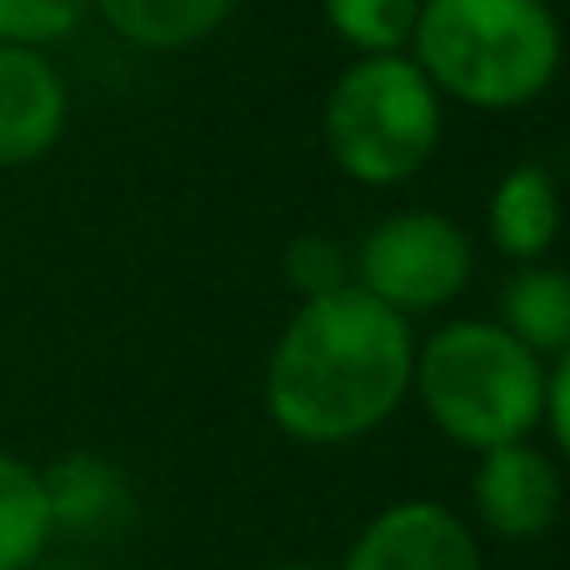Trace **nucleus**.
<instances>
[{
    "label": "nucleus",
    "instance_id": "dca6fc26",
    "mask_svg": "<svg viewBox=\"0 0 570 570\" xmlns=\"http://www.w3.org/2000/svg\"><path fill=\"white\" fill-rule=\"evenodd\" d=\"M281 276L301 301H315L351 285V256L331 236H295L281 256Z\"/></svg>",
    "mask_w": 570,
    "mask_h": 570
},
{
    "label": "nucleus",
    "instance_id": "7ed1b4c3",
    "mask_svg": "<svg viewBox=\"0 0 570 570\" xmlns=\"http://www.w3.org/2000/svg\"><path fill=\"white\" fill-rule=\"evenodd\" d=\"M411 391L445 441L485 455L535 435L546 415V361L495 321L465 315L415 345Z\"/></svg>",
    "mask_w": 570,
    "mask_h": 570
},
{
    "label": "nucleus",
    "instance_id": "f03ea898",
    "mask_svg": "<svg viewBox=\"0 0 570 570\" xmlns=\"http://www.w3.org/2000/svg\"><path fill=\"white\" fill-rule=\"evenodd\" d=\"M411 60L461 106L515 110L551 90L566 40L546 0H421Z\"/></svg>",
    "mask_w": 570,
    "mask_h": 570
},
{
    "label": "nucleus",
    "instance_id": "f8f14e48",
    "mask_svg": "<svg viewBox=\"0 0 570 570\" xmlns=\"http://www.w3.org/2000/svg\"><path fill=\"white\" fill-rule=\"evenodd\" d=\"M100 20L136 50H186L226 26L236 0H96Z\"/></svg>",
    "mask_w": 570,
    "mask_h": 570
},
{
    "label": "nucleus",
    "instance_id": "ddd939ff",
    "mask_svg": "<svg viewBox=\"0 0 570 570\" xmlns=\"http://www.w3.org/2000/svg\"><path fill=\"white\" fill-rule=\"evenodd\" d=\"M50 511L40 465L0 451V570H30L46 561L50 546Z\"/></svg>",
    "mask_w": 570,
    "mask_h": 570
},
{
    "label": "nucleus",
    "instance_id": "f3484780",
    "mask_svg": "<svg viewBox=\"0 0 570 570\" xmlns=\"http://www.w3.org/2000/svg\"><path fill=\"white\" fill-rule=\"evenodd\" d=\"M546 425H551L556 451L570 461V351L556 355V365L546 371Z\"/></svg>",
    "mask_w": 570,
    "mask_h": 570
},
{
    "label": "nucleus",
    "instance_id": "f257e3e1",
    "mask_svg": "<svg viewBox=\"0 0 570 570\" xmlns=\"http://www.w3.org/2000/svg\"><path fill=\"white\" fill-rule=\"evenodd\" d=\"M411 375V321L351 281L285 321L266 361V411L301 445H345L401 411Z\"/></svg>",
    "mask_w": 570,
    "mask_h": 570
},
{
    "label": "nucleus",
    "instance_id": "4468645a",
    "mask_svg": "<svg viewBox=\"0 0 570 570\" xmlns=\"http://www.w3.org/2000/svg\"><path fill=\"white\" fill-rule=\"evenodd\" d=\"M321 16L355 56H405L421 0H321Z\"/></svg>",
    "mask_w": 570,
    "mask_h": 570
},
{
    "label": "nucleus",
    "instance_id": "6e6552de",
    "mask_svg": "<svg viewBox=\"0 0 570 570\" xmlns=\"http://www.w3.org/2000/svg\"><path fill=\"white\" fill-rule=\"evenodd\" d=\"M70 120V90L56 60L36 46L0 40V170L46 160Z\"/></svg>",
    "mask_w": 570,
    "mask_h": 570
},
{
    "label": "nucleus",
    "instance_id": "9b49d317",
    "mask_svg": "<svg viewBox=\"0 0 570 570\" xmlns=\"http://www.w3.org/2000/svg\"><path fill=\"white\" fill-rule=\"evenodd\" d=\"M495 305H501L495 325L511 331L531 355L556 361L561 351H570V271L531 261L501 285Z\"/></svg>",
    "mask_w": 570,
    "mask_h": 570
},
{
    "label": "nucleus",
    "instance_id": "2eb2a0df",
    "mask_svg": "<svg viewBox=\"0 0 570 570\" xmlns=\"http://www.w3.org/2000/svg\"><path fill=\"white\" fill-rule=\"evenodd\" d=\"M90 10L96 0H0V40L50 50L66 36H76Z\"/></svg>",
    "mask_w": 570,
    "mask_h": 570
},
{
    "label": "nucleus",
    "instance_id": "0eeeda50",
    "mask_svg": "<svg viewBox=\"0 0 570 570\" xmlns=\"http://www.w3.org/2000/svg\"><path fill=\"white\" fill-rule=\"evenodd\" d=\"M561 471L556 461L531 441L495 445L475 461L471 475V501L481 525L495 541H535L556 525L561 515Z\"/></svg>",
    "mask_w": 570,
    "mask_h": 570
},
{
    "label": "nucleus",
    "instance_id": "6ab92c4d",
    "mask_svg": "<svg viewBox=\"0 0 570 570\" xmlns=\"http://www.w3.org/2000/svg\"><path fill=\"white\" fill-rule=\"evenodd\" d=\"M271 570H325V566H311V561H285V566H271Z\"/></svg>",
    "mask_w": 570,
    "mask_h": 570
},
{
    "label": "nucleus",
    "instance_id": "39448f33",
    "mask_svg": "<svg viewBox=\"0 0 570 570\" xmlns=\"http://www.w3.org/2000/svg\"><path fill=\"white\" fill-rule=\"evenodd\" d=\"M471 236L441 210H395L365 230L355 250V285L395 315L445 311L471 285Z\"/></svg>",
    "mask_w": 570,
    "mask_h": 570
},
{
    "label": "nucleus",
    "instance_id": "423d86ee",
    "mask_svg": "<svg viewBox=\"0 0 570 570\" xmlns=\"http://www.w3.org/2000/svg\"><path fill=\"white\" fill-rule=\"evenodd\" d=\"M341 570H485L471 525L441 501H395L365 521Z\"/></svg>",
    "mask_w": 570,
    "mask_h": 570
},
{
    "label": "nucleus",
    "instance_id": "1a4fd4ad",
    "mask_svg": "<svg viewBox=\"0 0 570 570\" xmlns=\"http://www.w3.org/2000/svg\"><path fill=\"white\" fill-rule=\"evenodd\" d=\"M40 485H46V511L56 535L106 541V535L126 531L136 515V491H130L126 471L96 451L56 455L50 465H40Z\"/></svg>",
    "mask_w": 570,
    "mask_h": 570
},
{
    "label": "nucleus",
    "instance_id": "a211bd4d",
    "mask_svg": "<svg viewBox=\"0 0 570 570\" xmlns=\"http://www.w3.org/2000/svg\"><path fill=\"white\" fill-rule=\"evenodd\" d=\"M30 570H86V566H76V561H36Z\"/></svg>",
    "mask_w": 570,
    "mask_h": 570
},
{
    "label": "nucleus",
    "instance_id": "20e7f679",
    "mask_svg": "<svg viewBox=\"0 0 570 570\" xmlns=\"http://www.w3.org/2000/svg\"><path fill=\"white\" fill-rule=\"evenodd\" d=\"M321 136L355 186H401L441 146V90L411 56H361L325 90Z\"/></svg>",
    "mask_w": 570,
    "mask_h": 570
},
{
    "label": "nucleus",
    "instance_id": "9d476101",
    "mask_svg": "<svg viewBox=\"0 0 570 570\" xmlns=\"http://www.w3.org/2000/svg\"><path fill=\"white\" fill-rule=\"evenodd\" d=\"M485 226L501 256H511L515 266H531L561 236V186L541 160H521L511 166L491 190L485 206Z\"/></svg>",
    "mask_w": 570,
    "mask_h": 570
}]
</instances>
